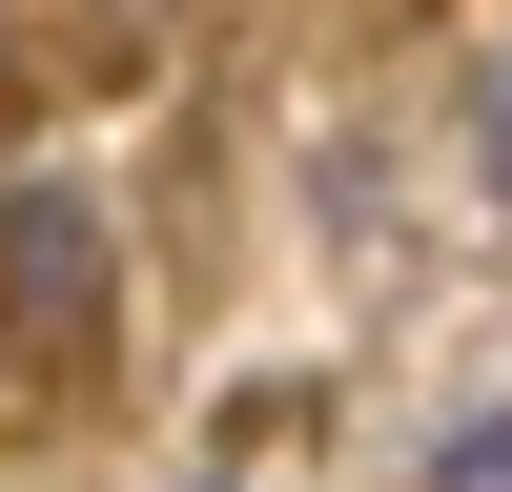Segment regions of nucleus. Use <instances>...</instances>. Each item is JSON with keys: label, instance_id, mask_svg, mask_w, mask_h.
<instances>
[{"label": "nucleus", "instance_id": "nucleus-1", "mask_svg": "<svg viewBox=\"0 0 512 492\" xmlns=\"http://www.w3.org/2000/svg\"><path fill=\"white\" fill-rule=\"evenodd\" d=\"M0 410H103V205L82 185H21L0 205Z\"/></svg>", "mask_w": 512, "mask_h": 492}, {"label": "nucleus", "instance_id": "nucleus-2", "mask_svg": "<svg viewBox=\"0 0 512 492\" xmlns=\"http://www.w3.org/2000/svg\"><path fill=\"white\" fill-rule=\"evenodd\" d=\"M431 492H512V410H472V431H431Z\"/></svg>", "mask_w": 512, "mask_h": 492}, {"label": "nucleus", "instance_id": "nucleus-3", "mask_svg": "<svg viewBox=\"0 0 512 492\" xmlns=\"http://www.w3.org/2000/svg\"><path fill=\"white\" fill-rule=\"evenodd\" d=\"M472 164H492V185H512V62L472 82Z\"/></svg>", "mask_w": 512, "mask_h": 492}]
</instances>
